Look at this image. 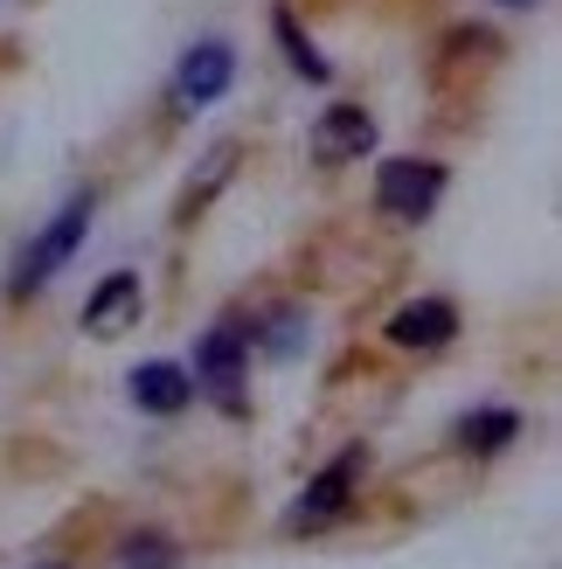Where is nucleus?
Listing matches in <instances>:
<instances>
[{
	"instance_id": "f257e3e1",
	"label": "nucleus",
	"mask_w": 562,
	"mask_h": 569,
	"mask_svg": "<svg viewBox=\"0 0 562 569\" xmlns=\"http://www.w3.org/2000/svg\"><path fill=\"white\" fill-rule=\"evenodd\" d=\"M83 237H91V194H77V202H63L56 209V222L21 250V264H14V278H8V292L14 299H28V292H42V284L63 271L77 250H83Z\"/></svg>"
},
{
	"instance_id": "f03ea898",
	"label": "nucleus",
	"mask_w": 562,
	"mask_h": 569,
	"mask_svg": "<svg viewBox=\"0 0 562 569\" xmlns=\"http://www.w3.org/2000/svg\"><path fill=\"white\" fill-rule=\"evenodd\" d=\"M194 389H209L222 410H243V382H250V327L243 320H215L194 348Z\"/></svg>"
},
{
	"instance_id": "7ed1b4c3",
	"label": "nucleus",
	"mask_w": 562,
	"mask_h": 569,
	"mask_svg": "<svg viewBox=\"0 0 562 569\" xmlns=\"http://www.w3.org/2000/svg\"><path fill=\"white\" fill-rule=\"evenodd\" d=\"M361 466H369V451H361V445H348L333 466H320L313 479H305V493L292 500L285 528H292V535H313V528H327V521H341L348 500H354V487H361Z\"/></svg>"
},
{
	"instance_id": "20e7f679",
	"label": "nucleus",
	"mask_w": 562,
	"mask_h": 569,
	"mask_svg": "<svg viewBox=\"0 0 562 569\" xmlns=\"http://www.w3.org/2000/svg\"><path fill=\"white\" fill-rule=\"evenodd\" d=\"M438 202H444V167H438V160H417V153L382 160V174H375V209H382V216L424 222Z\"/></svg>"
},
{
	"instance_id": "39448f33",
	"label": "nucleus",
	"mask_w": 562,
	"mask_h": 569,
	"mask_svg": "<svg viewBox=\"0 0 562 569\" xmlns=\"http://www.w3.org/2000/svg\"><path fill=\"white\" fill-rule=\"evenodd\" d=\"M230 77H237L230 42H202V49H188V56H181V70H174V104H181V111H202V104H215L222 91H230Z\"/></svg>"
},
{
	"instance_id": "423d86ee",
	"label": "nucleus",
	"mask_w": 562,
	"mask_h": 569,
	"mask_svg": "<svg viewBox=\"0 0 562 569\" xmlns=\"http://www.w3.org/2000/svg\"><path fill=\"white\" fill-rule=\"evenodd\" d=\"M389 348H410V355H431V348H444V340L459 333V306L452 299H410V306H397L389 312Z\"/></svg>"
},
{
	"instance_id": "0eeeda50",
	"label": "nucleus",
	"mask_w": 562,
	"mask_h": 569,
	"mask_svg": "<svg viewBox=\"0 0 562 569\" xmlns=\"http://www.w3.org/2000/svg\"><path fill=\"white\" fill-rule=\"evenodd\" d=\"M375 147V119L361 104H327L320 111V126H313V160L327 167H341V160H361Z\"/></svg>"
},
{
	"instance_id": "6e6552de",
	"label": "nucleus",
	"mask_w": 562,
	"mask_h": 569,
	"mask_svg": "<svg viewBox=\"0 0 562 569\" xmlns=\"http://www.w3.org/2000/svg\"><path fill=\"white\" fill-rule=\"evenodd\" d=\"M132 403L147 417H181L194 403V376L181 361H147V368H132Z\"/></svg>"
},
{
	"instance_id": "1a4fd4ad",
	"label": "nucleus",
	"mask_w": 562,
	"mask_h": 569,
	"mask_svg": "<svg viewBox=\"0 0 562 569\" xmlns=\"http://www.w3.org/2000/svg\"><path fill=\"white\" fill-rule=\"evenodd\" d=\"M139 306H147V292H139V271H111L98 292L83 299V327L111 340V333H126V327L139 320Z\"/></svg>"
},
{
	"instance_id": "9d476101",
	"label": "nucleus",
	"mask_w": 562,
	"mask_h": 569,
	"mask_svg": "<svg viewBox=\"0 0 562 569\" xmlns=\"http://www.w3.org/2000/svg\"><path fill=\"white\" fill-rule=\"evenodd\" d=\"M514 438H521V417L500 410V403H493V410H472V417L459 423V445H465V451H500V445H514Z\"/></svg>"
},
{
	"instance_id": "9b49d317",
	"label": "nucleus",
	"mask_w": 562,
	"mask_h": 569,
	"mask_svg": "<svg viewBox=\"0 0 562 569\" xmlns=\"http://www.w3.org/2000/svg\"><path fill=\"white\" fill-rule=\"evenodd\" d=\"M250 340H264V355H278V361H292L299 348H305V312L299 306H278L264 327H250Z\"/></svg>"
},
{
	"instance_id": "f8f14e48",
	"label": "nucleus",
	"mask_w": 562,
	"mask_h": 569,
	"mask_svg": "<svg viewBox=\"0 0 562 569\" xmlns=\"http://www.w3.org/2000/svg\"><path fill=\"white\" fill-rule=\"evenodd\" d=\"M271 28H278V42H285V63H292L299 77H313V83H327V56H320V49H313V42H305L299 28H292V14H271Z\"/></svg>"
},
{
	"instance_id": "ddd939ff",
	"label": "nucleus",
	"mask_w": 562,
	"mask_h": 569,
	"mask_svg": "<svg viewBox=\"0 0 562 569\" xmlns=\"http://www.w3.org/2000/svg\"><path fill=\"white\" fill-rule=\"evenodd\" d=\"M119 562H126V569H181V549L167 542V535H126Z\"/></svg>"
},
{
	"instance_id": "4468645a",
	"label": "nucleus",
	"mask_w": 562,
	"mask_h": 569,
	"mask_svg": "<svg viewBox=\"0 0 562 569\" xmlns=\"http://www.w3.org/2000/svg\"><path fill=\"white\" fill-rule=\"evenodd\" d=\"M42 569H63V562H42Z\"/></svg>"
},
{
	"instance_id": "2eb2a0df",
	"label": "nucleus",
	"mask_w": 562,
	"mask_h": 569,
	"mask_svg": "<svg viewBox=\"0 0 562 569\" xmlns=\"http://www.w3.org/2000/svg\"><path fill=\"white\" fill-rule=\"evenodd\" d=\"M508 8H521V0H508Z\"/></svg>"
}]
</instances>
